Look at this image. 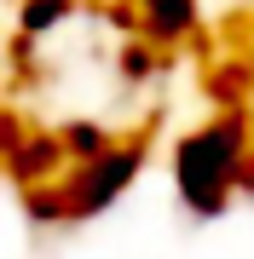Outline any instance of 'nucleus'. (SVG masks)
<instances>
[{"label": "nucleus", "instance_id": "nucleus-1", "mask_svg": "<svg viewBox=\"0 0 254 259\" xmlns=\"http://www.w3.org/2000/svg\"><path fill=\"white\" fill-rule=\"evenodd\" d=\"M254 179V127L243 110H214L173 139V196L191 219H220Z\"/></svg>", "mask_w": 254, "mask_h": 259}, {"label": "nucleus", "instance_id": "nucleus-2", "mask_svg": "<svg viewBox=\"0 0 254 259\" xmlns=\"http://www.w3.org/2000/svg\"><path fill=\"white\" fill-rule=\"evenodd\" d=\"M139 173H144V144L139 139H110L93 156H76L52 185L29 190V213L35 219H69V225L98 219V213H110L133 190Z\"/></svg>", "mask_w": 254, "mask_h": 259}, {"label": "nucleus", "instance_id": "nucleus-3", "mask_svg": "<svg viewBox=\"0 0 254 259\" xmlns=\"http://www.w3.org/2000/svg\"><path fill=\"white\" fill-rule=\"evenodd\" d=\"M202 23V0H133V29L151 47H179Z\"/></svg>", "mask_w": 254, "mask_h": 259}, {"label": "nucleus", "instance_id": "nucleus-4", "mask_svg": "<svg viewBox=\"0 0 254 259\" xmlns=\"http://www.w3.org/2000/svg\"><path fill=\"white\" fill-rule=\"evenodd\" d=\"M76 18V0H23L18 6V29L23 35H58Z\"/></svg>", "mask_w": 254, "mask_h": 259}]
</instances>
